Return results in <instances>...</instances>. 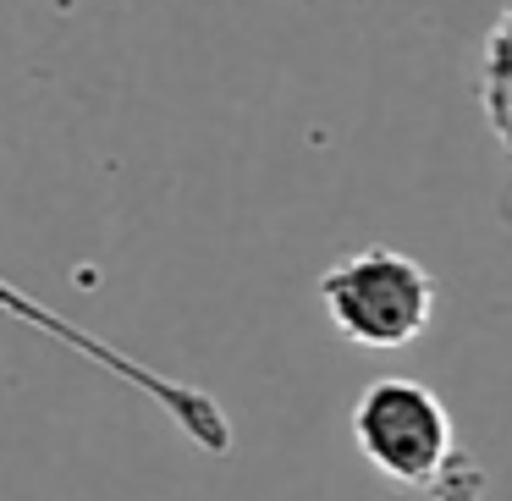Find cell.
Masks as SVG:
<instances>
[{"label":"cell","mask_w":512,"mask_h":501,"mask_svg":"<svg viewBox=\"0 0 512 501\" xmlns=\"http://www.w3.org/2000/svg\"><path fill=\"white\" fill-rule=\"evenodd\" d=\"M430 501H485V468H479V457L457 452L446 463V474L430 485Z\"/></svg>","instance_id":"5b68a950"},{"label":"cell","mask_w":512,"mask_h":501,"mask_svg":"<svg viewBox=\"0 0 512 501\" xmlns=\"http://www.w3.org/2000/svg\"><path fill=\"white\" fill-rule=\"evenodd\" d=\"M347 430H353L358 457L402 490H430L457 457L452 408L413 375L369 380L347 413Z\"/></svg>","instance_id":"7a4b0ae2"},{"label":"cell","mask_w":512,"mask_h":501,"mask_svg":"<svg viewBox=\"0 0 512 501\" xmlns=\"http://www.w3.org/2000/svg\"><path fill=\"white\" fill-rule=\"evenodd\" d=\"M479 111H485L496 144L512 160V0L496 12L485 34V56H479Z\"/></svg>","instance_id":"277c9868"},{"label":"cell","mask_w":512,"mask_h":501,"mask_svg":"<svg viewBox=\"0 0 512 501\" xmlns=\"http://www.w3.org/2000/svg\"><path fill=\"white\" fill-rule=\"evenodd\" d=\"M0 309H6V314H17V320H28L34 331L56 336L61 347H72V353L94 358V364H100V369H111L116 380L138 386V391H144V397L155 402L160 413H166L171 424H177L182 435H188L193 446H204V452H226V446H232V424H226V413L215 408V402L204 397L199 386H182V380L160 375V369L138 364V358H127V353H116L111 342H100V336H89L83 325H72V320H61V314H50L45 303H34L23 287H12L6 276H0Z\"/></svg>","instance_id":"3957f363"},{"label":"cell","mask_w":512,"mask_h":501,"mask_svg":"<svg viewBox=\"0 0 512 501\" xmlns=\"http://www.w3.org/2000/svg\"><path fill=\"white\" fill-rule=\"evenodd\" d=\"M320 303L353 347L397 353V347H413L435 325L441 292H435V276L413 254L369 243L320 270Z\"/></svg>","instance_id":"6da1fadb"}]
</instances>
